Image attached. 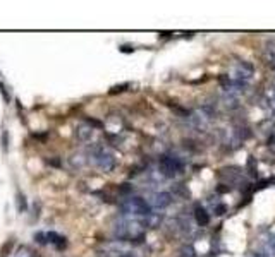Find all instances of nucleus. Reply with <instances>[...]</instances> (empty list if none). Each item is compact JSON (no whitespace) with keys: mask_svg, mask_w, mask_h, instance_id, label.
<instances>
[{"mask_svg":"<svg viewBox=\"0 0 275 257\" xmlns=\"http://www.w3.org/2000/svg\"><path fill=\"white\" fill-rule=\"evenodd\" d=\"M120 209L127 216L134 218H146L152 213V208L143 197H129L120 204Z\"/></svg>","mask_w":275,"mask_h":257,"instance_id":"1","label":"nucleus"},{"mask_svg":"<svg viewBox=\"0 0 275 257\" xmlns=\"http://www.w3.org/2000/svg\"><path fill=\"white\" fill-rule=\"evenodd\" d=\"M253 74H255V67L251 65V64H249V62H241V64H238L234 69H232L229 79H231L232 82H236V84H239V86H242V88H244V86L248 84L251 79H253Z\"/></svg>","mask_w":275,"mask_h":257,"instance_id":"2","label":"nucleus"},{"mask_svg":"<svg viewBox=\"0 0 275 257\" xmlns=\"http://www.w3.org/2000/svg\"><path fill=\"white\" fill-rule=\"evenodd\" d=\"M93 161H95V165L102 170V172H112L117 165L116 154L112 153V151L105 149V147H98V149L95 151Z\"/></svg>","mask_w":275,"mask_h":257,"instance_id":"3","label":"nucleus"},{"mask_svg":"<svg viewBox=\"0 0 275 257\" xmlns=\"http://www.w3.org/2000/svg\"><path fill=\"white\" fill-rule=\"evenodd\" d=\"M158 168H160V173H162V175L172 178V177H175L177 173L182 172V163L179 161L177 158H172V156H164V158H160Z\"/></svg>","mask_w":275,"mask_h":257,"instance_id":"4","label":"nucleus"},{"mask_svg":"<svg viewBox=\"0 0 275 257\" xmlns=\"http://www.w3.org/2000/svg\"><path fill=\"white\" fill-rule=\"evenodd\" d=\"M150 208H155V209H164L167 206L172 204V195L169 192H156L150 197Z\"/></svg>","mask_w":275,"mask_h":257,"instance_id":"5","label":"nucleus"},{"mask_svg":"<svg viewBox=\"0 0 275 257\" xmlns=\"http://www.w3.org/2000/svg\"><path fill=\"white\" fill-rule=\"evenodd\" d=\"M194 220H196V223L200 225V226H206L208 221H210V216H208V213H206L205 208L196 206V208H194Z\"/></svg>","mask_w":275,"mask_h":257,"instance_id":"6","label":"nucleus"},{"mask_svg":"<svg viewBox=\"0 0 275 257\" xmlns=\"http://www.w3.org/2000/svg\"><path fill=\"white\" fill-rule=\"evenodd\" d=\"M91 136H93V128L89 127V125L83 124V125H79V127L76 128V137H78L79 141H83V143L91 139Z\"/></svg>","mask_w":275,"mask_h":257,"instance_id":"7","label":"nucleus"},{"mask_svg":"<svg viewBox=\"0 0 275 257\" xmlns=\"http://www.w3.org/2000/svg\"><path fill=\"white\" fill-rule=\"evenodd\" d=\"M177 257H198V254L193 245H182L177 252Z\"/></svg>","mask_w":275,"mask_h":257,"instance_id":"8","label":"nucleus"},{"mask_svg":"<svg viewBox=\"0 0 275 257\" xmlns=\"http://www.w3.org/2000/svg\"><path fill=\"white\" fill-rule=\"evenodd\" d=\"M246 168H248L249 175H251V177H257L258 166H257V161H255L253 156H249V158H248V163H246Z\"/></svg>","mask_w":275,"mask_h":257,"instance_id":"9","label":"nucleus"},{"mask_svg":"<svg viewBox=\"0 0 275 257\" xmlns=\"http://www.w3.org/2000/svg\"><path fill=\"white\" fill-rule=\"evenodd\" d=\"M71 163L74 166H78V168H81V166L86 163V160H85V156H83V154H74V156L71 158Z\"/></svg>","mask_w":275,"mask_h":257,"instance_id":"10","label":"nucleus"},{"mask_svg":"<svg viewBox=\"0 0 275 257\" xmlns=\"http://www.w3.org/2000/svg\"><path fill=\"white\" fill-rule=\"evenodd\" d=\"M225 211H227L225 204H217L215 206V214H217V216H222V214H225Z\"/></svg>","mask_w":275,"mask_h":257,"instance_id":"11","label":"nucleus"},{"mask_svg":"<svg viewBox=\"0 0 275 257\" xmlns=\"http://www.w3.org/2000/svg\"><path fill=\"white\" fill-rule=\"evenodd\" d=\"M217 191H219V192H227V191H229V187H220V185H219V189H217Z\"/></svg>","mask_w":275,"mask_h":257,"instance_id":"12","label":"nucleus"},{"mask_svg":"<svg viewBox=\"0 0 275 257\" xmlns=\"http://www.w3.org/2000/svg\"><path fill=\"white\" fill-rule=\"evenodd\" d=\"M274 107H275V89H274Z\"/></svg>","mask_w":275,"mask_h":257,"instance_id":"13","label":"nucleus"}]
</instances>
